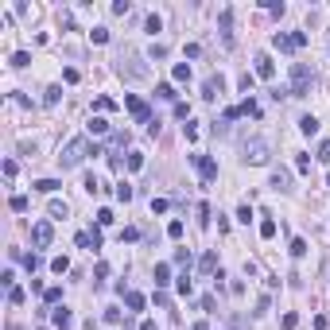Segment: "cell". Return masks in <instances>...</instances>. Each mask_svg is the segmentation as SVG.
Masks as SVG:
<instances>
[{"mask_svg":"<svg viewBox=\"0 0 330 330\" xmlns=\"http://www.w3.org/2000/svg\"><path fill=\"white\" fill-rule=\"evenodd\" d=\"M167 237H171V241L183 237V222H179V218H175V222H167Z\"/></svg>","mask_w":330,"mask_h":330,"instance_id":"obj_38","label":"cell"},{"mask_svg":"<svg viewBox=\"0 0 330 330\" xmlns=\"http://www.w3.org/2000/svg\"><path fill=\"white\" fill-rule=\"evenodd\" d=\"M16 171H20V163H16V159H4V175H8V179H16Z\"/></svg>","mask_w":330,"mask_h":330,"instance_id":"obj_53","label":"cell"},{"mask_svg":"<svg viewBox=\"0 0 330 330\" xmlns=\"http://www.w3.org/2000/svg\"><path fill=\"white\" fill-rule=\"evenodd\" d=\"M86 155H101V148H97V144H90L86 136H74V140H70V144L62 148L59 163H62V167H78L82 159H86Z\"/></svg>","mask_w":330,"mask_h":330,"instance_id":"obj_1","label":"cell"},{"mask_svg":"<svg viewBox=\"0 0 330 330\" xmlns=\"http://www.w3.org/2000/svg\"><path fill=\"white\" fill-rule=\"evenodd\" d=\"M128 167L140 171V167H144V151H128Z\"/></svg>","mask_w":330,"mask_h":330,"instance_id":"obj_42","label":"cell"},{"mask_svg":"<svg viewBox=\"0 0 330 330\" xmlns=\"http://www.w3.org/2000/svg\"><path fill=\"white\" fill-rule=\"evenodd\" d=\"M195 330H210V326H206V322H195Z\"/></svg>","mask_w":330,"mask_h":330,"instance_id":"obj_61","label":"cell"},{"mask_svg":"<svg viewBox=\"0 0 330 330\" xmlns=\"http://www.w3.org/2000/svg\"><path fill=\"white\" fill-rule=\"evenodd\" d=\"M47 214H51V218H66V214H70V206H66L62 198H51V206H47Z\"/></svg>","mask_w":330,"mask_h":330,"instance_id":"obj_19","label":"cell"},{"mask_svg":"<svg viewBox=\"0 0 330 330\" xmlns=\"http://www.w3.org/2000/svg\"><path fill=\"white\" fill-rule=\"evenodd\" d=\"M198 225H210V202H198Z\"/></svg>","mask_w":330,"mask_h":330,"instance_id":"obj_40","label":"cell"},{"mask_svg":"<svg viewBox=\"0 0 330 330\" xmlns=\"http://www.w3.org/2000/svg\"><path fill=\"white\" fill-rule=\"evenodd\" d=\"M148 55H151V59H167V47H163V43H155V47L148 51Z\"/></svg>","mask_w":330,"mask_h":330,"instance_id":"obj_56","label":"cell"},{"mask_svg":"<svg viewBox=\"0 0 330 330\" xmlns=\"http://www.w3.org/2000/svg\"><path fill=\"white\" fill-rule=\"evenodd\" d=\"M237 117H245V113H241V105H229V109H225V124H229V120H237Z\"/></svg>","mask_w":330,"mask_h":330,"instance_id":"obj_47","label":"cell"},{"mask_svg":"<svg viewBox=\"0 0 330 330\" xmlns=\"http://www.w3.org/2000/svg\"><path fill=\"white\" fill-rule=\"evenodd\" d=\"M74 241H78V249H86V253H97V249H101V225H93V229H82Z\"/></svg>","mask_w":330,"mask_h":330,"instance_id":"obj_8","label":"cell"},{"mask_svg":"<svg viewBox=\"0 0 330 330\" xmlns=\"http://www.w3.org/2000/svg\"><path fill=\"white\" fill-rule=\"evenodd\" d=\"M90 43H109V28H93L90 31Z\"/></svg>","mask_w":330,"mask_h":330,"instance_id":"obj_39","label":"cell"},{"mask_svg":"<svg viewBox=\"0 0 330 330\" xmlns=\"http://www.w3.org/2000/svg\"><path fill=\"white\" fill-rule=\"evenodd\" d=\"M311 90H315L311 66H307V62H291V86H287V93H291V97H307Z\"/></svg>","mask_w":330,"mask_h":330,"instance_id":"obj_2","label":"cell"},{"mask_svg":"<svg viewBox=\"0 0 330 330\" xmlns=\"http://www.w3.org/2000/svg\"><path fill=\"white\" fill-rule=\"evenodd\" d=\"M171 78H175V82H191V66H187V62H175Z\"/></svg>","mask_w":330,"mask_h":330,"instance_id":"obj_26","label":"cell"},{"mask_svg":"<svg viewBox=\"0 0 330 330\" xmlns=\"http://www.w3.org/2000/svg\"><path fill=\"white\" fill-rule=\"evenodd\" d=\"M140 237V229H136V225H128V229H120V241H136Z\"/></svg>","mask_w":330,"mask_h":330,"instance_id":"obj_52","label":"cell"},{"mask_svg":"<svg viewBox=\"0 0 330 330\" xmlns=\"http://www.w3.org/2000/svg\"><path fill=\"white\" fill-rule=\"evenodd\" d=\"M12 260H24V268H28V272H39V268H43V260H39L35 253H20V249H12Z\"/></svg>","mask_w":330,"mask_h":330,"instance_id":"obj_13","label":"cell"},{"mask_svg":"<svg viewBox=\"0 0 330 330\" xmlns=\"http://www.w3.org/2000/svg\"><path fill=\"white\" fill-rule=\"evenodd\" d=\"M218 28H222V43L233 47V8H222V16H218Z\"/></svg>","mask_w":330,"mask_h":330,"instance_id":"obj_11","label":"cell"},{"mask_svg":"<svg viewBox=\"0 0 330 330\" xmlns=\"http://www.w3.org/2000/svg\"><path fill=\"white\" fill-rule=\"evenodd\" d=\"M140 330H159V326H155L151 318H144V322H140Z\"/></svg>","mask_w":330,"mask_h":330,"instance_id":"obj_60","label":"cell"},{"mask_svg":"<svg viewBox=\"0 0 330 330\" xmlns=\"http://www.w3.org/2000/svg\"><path fill=\"white\" fill-rule=\"evenodd\" d=\"M8 330H16V326H8Z\"/></svg>","mask_w":330,"mask_h":330,"instance_id":"obj_62","label":"cell"},{"mask_svg":"<svg viewBox=\"0 0 330 330\" xmlns=\"http://www.w3.org/2000/svg\"><path fill=\"white\" fill-rule=\"evenodd\" d=\"M241 159H245V163H256V167H264V163L272 159V144L256 136V140H249V144H245V155H241Z\"/></svg>","mask_w":330,"mask_h":330,"instance_id":"obj_4","label":"cell"},{"mask_svg":"<svg viewBox=\"0 0 330 330\" xmlns=\"http://www.w3.org/2000/svg\"><path fill=\"white\" fill-rule=\"evenodd\" d=\"M222 90H225V78L222 74H210L206 82H202V101H218Z\"/></svg>","mask_w":330,"mask_h":330,"instance_id":"obj_9","label":"cell"},{"mask_svg":"<svg viewBox=\"0 0 330 330\" xmlns=\"http://www.w3.org/2000/svg\"><path fill=\"white\" fill-rule=\"evenodd\" d=\"M28 206H31V198H28V195H12V198H8V210H16V214H24Z\"/></svg>","mask_w":330,"mask_h":330,"instance_id":"obj_20","label":"cell"},{"mask_svg":"<svg viewBox=\"0 0 330 330\" xmlns=\"http://www.w3.org/2000/svg\"><path fill=\"white\" fill-rule=\"evenodd\" d=\"M287 253L295 256V260H299V256H307V241H303V237H291V249H287Z\"/></svg>","mask_w":330,"mask_h":330,"instance_id":"obj_27","label":"cell"},{"mask_svg":"<svg viewBox=\"0 0 330 330\" xmlns=\"http://www.w3.org/2000/svg\"><path fill=\"white\" fill-rule=\"evenodd\" d=\"M299 326V315H284V330H295Z\"/></svg>","mask_w":330,"mask_h":330,"instance_id":"obj_59","label":"cell"},{"mask_svg":"<svg viewBox=\"0 0 330 330\" xmlns=\"http://www.w3.org/2000/svg\"><path fill=\"white\" fill-rule=\"evenodd\" d=\"M132 195H136V191H132V183H128V179H120V183H117V198H120V202H132Z\"/></svg>","mask_w":330,"mask_h":330,"instance_id":"obj_21","label":"cell"},{"mask_svg":"<svg viewBox=\"0 0 330 330\" xmlns=\"http://www.w3.org/2000/svg\"><path fill=\"white\" fill-rule=\"evenodd\" d=\"M24 299H28V291H24V287H8V303H12V307H20Z\"/></svg>","mask_w":330,"mask_h":330,"instance_id":"obj_29","label":"cell"},{"mask_svg":"<svg viewBox=\"0 0 330 330\" xmlns=\"http://www.w3.org/2000/svg\"><path fill=\"white\" fill-rule=\"evenodd\" d=\"M299 132H303V136H315V132H318V120H315V117H299Z\"/></svg>","mask_w":330,"mask_h":330,"instance_id":"obj_25","label":"cell"},{"mask_svg":"<svg viewBox=\"0 0 330 330\" xmlns=\"http://www.w3.org/2000/svg\"><path fill=\"white\" fill-rule=\"evenodd\" d=\"M43 303H47V307H59V303H62V287H47Z\"/></svg>","mask_w":330,"mask_h":330,"instance_id":"obj_23","label":"cell"},{"mask_svg":"<svg viewBox=\"0 0 330 330\" xmlns=\"http://www.w3.org/2000/svg\"><path fill=\"white\" fill-rule=\"evenodd\" d=\"M51 241H55V225L47 222H35L31 225V245H35V249H47V245H51Z\"/></svg>","mask_w":330,"mask_h":330,"instance_id":"obj_6","label":"cell"},{"mask_svg":"<svg viewBox=\"0 0 330 330\" xmlns=\"http://www.w3.org/2000/svg\"><path fill=\"white\" fill-rule=\"evenodd\" d=\"M97 225H113V210H109V206L97 210Z\"/></svg>","mask_w":330,"mask_h":330,"instance_id":"obj_43","label":"cell"},{"mask_svg":"<svg viewBox=\"0 0 330 330\" xmlns=\"http://www.w3.org/2000/svg\"><path fill=\"white\" fill-rule=\"evenodd\" d=\"M183 136H187V140H198V124H195V120H187V124H183Z\"/></svg>","mask_w":330,"mask_h":330,"instance_id":"obj_44","label":"cell"},{"mask_svg":"<svg viewBox=\"0 0 330 330\" xmlns=\"http://www.w3.org/2000/svg\"><path fill=\"white\" fill-rule=\"evenodd\" d=\"M124 109H128V113H132L136 120H140V124H155V120H151V109H148V101H144V97H136V93H124Z\"/></svg>","mask_w":330,"mask_h":330,"instance_id":"obj_5","label":"cell"},{"mask_svg":"<svg viewBox=\"0 0 330 330\" xmlns=\"http://www.w3.org/2000/svg\"><path fill=\"white\" fill-rule=\"evenodd\" d=\"M28 62H31V55H28V51H16V55H12V66H16V70H24Z\"/></svg>","mask_w":330,"mask_h":330,"instance_id":"obj_36","label":"cell"},{"mask_svg":"<svg viewBox=\"0 0 330 330\" xmlns=\"http://www.w3.org/2000/svg\"><path fill=\"white\" fill-rule=\"evenodd\" d=\"M151 214H167V198H151Z\"/></svg>","mask_w":330,"mask_h":330,"instance_id":"obj_51","label":"cell"},{"mask_svg":"<svg viewBox=\"0 0 330 330\" xmlns=\"http://www.w3.org/2000/svg\"><path fill=\"white\" fill-rule=\"evenodd\" d=\"M175 264H183V268H191V249H175Z\"/></svg>","mask_w":330,"mask_h":330,"instance_id":"obj_41","label":"cell"},{"mask_svg":"<svg viewBox=\"0 0 330 330\" xmlns=\"http://www.w3.org/2000/svg\"><path fill=\"white\" fill-rule=\"evenodd\" d=\"M82 187H86V191H90V195H97V191H101V179H97V175H86V183H82Z\"/></svg>","mask_w":330,"mask_h":330,"instance_id":"obj_37","label":"cell"},{"mask_svg":"<svg viewBox=\"0 0 330 330\" xmlns=\"http://www.w3.org/2000/svg\"><path fill=\"white\" fill-rule=\"evenodd\" d=\"M264 8H268L272 16H284V4H280V0H264Z\"/></svg>","mask_w":330,"mask_h":330,"instance_id":"obj_48","label":"cell"},{"mask_svg":"<svg viewBox=\"0 0 330 330\" xmlns=\"http://www.w3.org/2000/svg\"><path fill=\"white\" fill-rule=\"evenodd\" d=\"M260 237H264V241L276 237V222H272V218H264V222H260Z\"/></svg>","mask_w":330,"mask_h":330,"instance_id":"obj_33","label":"cell"},{"mask_svg":"<svg viewBox=\"0 0 330 330\" xmlns=\"http://www.w3.org/2000/svg\"><path fill=\"white\" fill-rule=\"evenodd\" d=\"M51 272H55V276L70 272V260H66V256H55V260H51Z\"/></svg>","mask_w":330,"mask_h":330,"instance_id":"obj_32","label":"cell"},{"mask_svg":"<svg viewBox=\"0 0 330 330\" xmlns=\"http://www.w3.org/2000/svg\"><path fill=\"white\" fill-rule=\"evenodd\" d=\"M113 12H117V16H128V12H132V4H128V0H117V4H113Z\"/></svg>","mask_w":330,"mask_h":330,"instance_id":"obj_49","label":"cell"},{"mask_svg":"<svg viewBox=\"0 0 330 330\" xmlns=\"http://www.w3.org/2000/svg\"><path fill=\"white\" fill-rule=\"evenodd\" d=\"M237 222H245V225L253 222V206H249V202H245V206H241V210H237Z\"/></svg>","mask_w":330,"mask_h":330,"instance_id":"obj_45","label":"cell"},{"mask_svg":"<svg viewBox=\"0 0 330 330\" xmlns=\"http://www.w3.org/2000/svg\"><path fill=\"white\" fill-rule=\"evenodd\" d=\"M59 97H62V86H47L43 90V105H59Z\"/></svg>","mask_w":330,"mask_h":330,"instance_id":"obj_22","label":"cell"},{"mask_svg":"<svg viewBox=\"0 0 330 330\" xmlns=\"http://www.w3.org/2000/svg\"><path fill=\"white\" fill-rule=\"evenodd\" d=\"M175 291H179V295H191V291H195V287H191V276H187V272H183L179 280H175Z\"/></svg>","mask_w":330,"mask_h":330,"instance_id":"obj_28","label":"cell"},{"mask_svg":"<svg viewBox=\"0 0 330 330\" xmlns=\"http://www.w3.org/2000/svg\"><path fill=\"white\" fill-rule=\"evenodd\" d=\"M295 171H299V175H311V155H295Z\"/></svg>","mask_w":330,"mask_h":330,"instance_id":"obj_35","label":"cell"},{"mask_svg":"<svg viewBox=\"0 0 330 330\" xmlns=\"http://www.w3.org/2000/svg\"><path fill=\"white\" fill-rule=\"evenodd\" d=\"M272 191H291V171H272Z\"/></svg>","mask_w":330,"mask_h":330,"instance_id":"obj_14","label":"cell"},{"mask_svg":"<svg viewBox=\"0 0 330 330\" xmlns=\"http://www.w3.org/2000/svg\"><path fill=\"white\" fill-rule=\"evenodd\" d=\"M51 322H55V330H70L74 326V315H70L66 307H55V311H51Z\"/></svg>","mask_w":330,"mask_h":330,"instance_id":"obj_12","label":"cell"},{"mask_svg":"<svg viewBox=\"0 0 330 330\" xmlns=\"http://www.w3.org/2000/svg\"><path fill=\"white\" fill-rule=\"evenodd\" d=\"M218 268V253H202V260H198V272H214Z\"/></svg>","mask_w":330,"mask_h":330,"instance_id":"obj_24","label":"cell"},{"mask_svg":"<svg viewBox=\"0 0 330 330\" xmlns=\"http://www.w3.org/2000/svg\"><path fill=\"white\" fill-rule=\"evenodd\" d=\"M253 62H256V78H264V82H272V78H276V62H272L268 51H260Z\"/></svg>","mask_w":330,"mask_h":330,"instance_id":"obj_10","label":"cell"},{"mask_svg":"<svg viewBox=\"0 0 330 330\" xmlns=\"http://www.w3.org/2000/svg\"><path fill=\"white\" fill-rule=\"evenodd\" d=\"M151 276H155V287H167V284H171V264H155Z\"/></svg>","mask_w":330,"mask_h":330,"instance_id":"obj_18","label":"cell"},{"mask_svg":"<svg viewBox=\"0 0 330 330\" xmlns=\"http://www.w3.org/2000/svg\"><path fill=\"white\" fill-rule=\"evenodd\" d=\"M237 86H241L245 93H253V74H241V82H237Z\"/></svg>","mask_w":330,"mask_h":330,"instance_id":"obj_57","label":"cell"},{"mask_svg":"<svg viewBox=\"0 0 330 330\" xmlns=\"http://www.w3.org/2000/svg\"><path fill=\"white\" fill-rule=\"evenodd\" d=\"M93 109H97V113H113V109H117V101H113V97H97V101H93Z\"/></svg>","mask_w":330,"mask_h":330,"instance_id":"obj_31","label":"cell"},{"mask_svg":"<svg viewBox=\"0 0 330 330\" xmlns=\"http://www.w3.org/2000/svg\"><path fill=\"white\" fill-rule=\"evenodd\" d=\"M148 31H151V35H155V31H163V20H159V16H155V12L148 16Z\"/></svg>","mask_w":330,"mask_h":330,"instance_id":"obj_46","label":"cell"},{"mask_svg":"<svg viewBox=\"0 0 330 330\" xmlns=\"http://www.w3.org/2000/svg\"><path fill=\"white\" fill-rule=\"evenodd\" d=\"M241 113H245V117H260V109H256L253 97H245V101H241Z\"/></svg>","mask_w":330,"mask_h":330,"instance_id":"obj_34","label":"cell"},{"mask_svg":"<svg viewBox=\"0 0 330 330\" xmlns=\"http://www.w3.org/2000/svg\"><path fill=\"white\" fill-rule=\"evenodd\" d=\"M272 47L284 51V55H291V51L307 47V31H276V35H272Z\"/></svg>","mask_w":330,"mask_h":330,"instance_id":"obj_3","label":"cell"},{"mask_svg":"<svg viewBox=\"0 0 330 330\" xmlns=\"http://www.w3.org/2000/svg\"><path fill=\"white\" fill-rule=\"evenodd\" d=\"M105 322H113V326L120 322V311H117V307H105Z\"/></svg>","mask_w":330,"mask_h":330,"instance_id":"obj_55","label":"cell"},{"mask_svg":"<svg viewBox=\"0 0 330 330\" xmlns=\"http://www.w3.org/2000/svg\"><path fill=\"white\" fill-rule=\"evenodd\" d=\"M155 97H159V101H175V86H155Z\"/></svg>","mask_w":330,"mask_h":330,"instance_id":"obj_30","label":"cell"},{"mask_svg":"<svg viewBox=\"0 0 330 330\" xmlns=\"http://www.w3.org/2000/svg\"><path fill=\"white\" fill-rule=\"evenodd\" d=\"M86 128H90V136H109V120L105 117H90Z\"/></svg>","mask_w":330,"mask_h":330,"instance_id":"obj_15","label":"cell"},{"mask_svg":"<svg viewBox=\"0 0 330 330\" xmlns=\"http://www.w3.org/2000/svg\"><path fill=\"white\" fill-rule=\"evenodd\" d=\"M318 159H322V163H330V140H322V144H318Z\"/></svg>","mask_w":330,"mask_h":330,"instance_id":"obj_54","label":"cell"},{"mask_svg":"<svg viewBox=\"0 0 330 330\" xmlns=\"http://www.w3.org/2000/svg\"><path fill=\"white\" fill-rule=\"evenodd\" d=\"M124 303H128V311H144V307H148V299H144L140 291H124Z\"/></svg>","mask_w":330,"mask_h":330,"instance_id":"obj_17","label":"cell"},{"mask_svg":"<svg viewBox=\"0 0 330 330\" xmlns=\"http://www.w3.org/2000/svg\"><path fill=\"white\" fill-rule=\"evenodd\" d=\"M31 187H35L39 195H55V191H59L62 183H59V179H35V183H31Z\"/></svg>","mask_w":330,"mask_h":330,"instance_id":"obj_16","label":"cell"},{"mask_svg":"<svg viewBox=\"0 0 330 330\" xmlns=\"http://www.w3.org/2000/svg\"><path fill=\"white\" fill-rule=\"evenodd\" d=\"M93 276H97V280H105V276H109V264H105V260H97V268H93Z\"/></svg>","mask_w":330,"mask_h":330,"instance_id":"obj_58","label":"cell"},{"mask_svg":"<svg viewBox=\"0 0 330 330\" xmlns=\"http://www.w3.org/2000/svg\"><path fill=\"white\" fill-rule=\"evenodd\" d=\"M62 82H66V86H74V82H78V70H74V66H66V70H62Z\"/></svg>","mask_w":330,"mask_h":330,"instance_id":"obj_50","label":"cell"},{"mask_svg":"<svg viewBox=\"0 0 330 330\" xmlns=\"http://www.w3.org/2000/svg\"><path fill=\"white\" fill-rule=\"evenodd\" d=\"M187 159H191V163L198 167V175H202V183H214L218 179V159H210V155H187Z\"/></svg>","mask_w":330,"mask_h":330,"instance_id":"obj_7","label":"cell"}]
</instances>
